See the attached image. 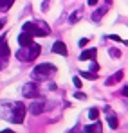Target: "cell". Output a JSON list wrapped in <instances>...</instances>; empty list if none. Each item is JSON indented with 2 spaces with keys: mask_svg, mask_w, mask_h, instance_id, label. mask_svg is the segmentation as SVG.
I'll return each instance as SVG.
<instances>
[{
  "mask_svg": "<svg viewBox=\"0 0 128 133\" xmlns=\"http://www.w3.org/2000/svg\"><path fill=\"white\" fill-rule=\"evenodd\" d=\"M81 16H83V11H81V9H76V11L69 16V22H70V23H76L78 20H81Z\"/></svg>",
  "mask_w": 128,
  "mask_h": 133,
  "instance_id": "4fadbf2b",
  "label": "cell"
},
{
  "mask_svg": "<svg viewBox=\"0 0 128 133\" xmlns=\"http://www.w3.org/2000/svg\"><path fill=\"white\" fill-rule=\"evenodd\" d=\"M52 52L60 54V56H67V45L63 42H56V43L52 45Z\"/></svg>",
  "mask_w": 128,
  "mask_h": 133,
  "instance_id": "9c48e42d",
  "label": "cell"
},
{
  "mask_svg": "<svg viewBox=\"0 0 128 133\" xmlns=\"http://www.w3.org/2000/svg\"><path fill=\"white\" fill-rule=\"evenodd\" d=\"M87 43H88V38H81L80 40V47H85Z\"/></svg>",
  "mask_w": 128,
  "mask_h": 133,
  "instance_id": "cb8c5ba5",
  "label": "cell"
},
{
  "mask_svg": "<svg viewBox=\"0 0 128 133\" xmlns=\"http://www.w3.org/2000/svg\"><path fill=\"white\" fill-rule=\"evenodd\" d=\"M96 56H97V49H88L80 54V59H96Z\"/></svg>",
  "mask_w": 128,
  "mask_h": 133,
  "instance_id": "30bf717a",
  "label": "cell"
},
{
  "mask_svg": "<svg viewBox=\"0 0 128 133\" xmlns=\"http://www.w3.org/2000/svg\"><path fill=\"white\" fill-rule=\"evenodd\" d=\"M23 97H29V99H34V97H38L40 95V90H38V85L36 83H27V85H23Z\"/></svg>",
  "mask_w": 128,
  "mask_h": 133,
  "instance_id": "5b68a950",
  "label": "cell"
},
{
  "mask_svg": "<svg viewBox=\"0 0 128 133\" xmlns=\"http://www.w3.org/2000/svg\"><path fill=\"white\" fill-rule=\"evenodd\" d=\"M33 43V34H29V32H22L20 36H18V45L20 47H27V45H31Z\"/></svg>",
  "mask_w": 128,
  "mask_h": 133,
  "instance_id": "52a82bcc",
  "label": "cell"
},
{
  "mask_svg": "<svg viewBox=\"0 0 128 133\" xmlns=\"http://www.w3.org/2000/svg\"><path fill=\"white\" fill-rule=\"evenodd\" d=\"M74 97H76V99H85L87 95L83 94V92H76V94H74Z\"/></svg>",
  "mask_w": 128,
  "mask_h": 133,
  "instance_id": "7402d4cb",
  "label": "cell"
},
{
  "mask_svg": "<svg viewBox=\"0 0 128 133\" xmlns=\"http://www.w3.org/2000/svg\"><path fill=\"white\" fill-rule=\"evenodd\" d=\"M81 77H85V79H90V81H94L97 76L94 74V72H81Z\"/></svg>",
  "mask_w": 128,
  "mask_h": 133,
  "instance_id": "ac0fdd59",
  "label": "cell"
},
{
  "mask_svg": "<svg viewBox=\"0 0 128 133\" xmlns=\"http://www.w3.org/2000/svg\"><path fill=\"white\" fill-rule=\"evenodd\" d=\"M85 131H101V122H96L92 126H85Z\"/></svg>",
  "mask_w": 128,
  "mask_h": 133,
  "instance_id": "2e32d148",
  "label": "cell"
},
{
  "mask_svg": "<svg viewBox=\"0 0 128 133\" xmlns=\"http://www.w3.org/2000/svg\"><path fill=\"white\" fill-rule=\"evenodd\" d=\"M123 95H126V97H128V87H125V88H123Z\"/></svg>",
  "mask_w": 128,
  "mask_h": 133,
  "instance_id": "4316f807",
  "label": "cell"
},
{
  "mask_svg": "<svg viewBox=\"0 0 128 133\" xmlns=\"http://www.w3.org/2000/svg\"><path fill=\"white\" fill-rule=\"evenodd\" d=\"M123 76H125V72L123 70H117L114 76H110L107 79V87H112V85H115V83H119L121 79H123Z\"/></svg>",
  "mask_w": 128,
  "mask_h": 133,
  "instance_id": "ba28073f",
  "label": "cell"
},
{
  "mask_svg": "<svg viewBox=\"0 0 128 133\" xmlns=\"http://www.w3.org/2000/svg\"><path fill=\"white\" fill-rule=\"evenodd\" d=\"M88 119H90V121H96V119H99V110H96V108H90V111H88Z\"/></svg>",
  "mask_w": 128,
  "mask_h": 133,
  "instance_id": "e0dca14e",
  "label": "cell"
},
{
  "mask_svg": "<svg viewBox=\"0 0 128 133\" xmlns=\"http://www.w3.org/2000/svg\"><path fill=\"white\" fill-rule=\"evenodd\" d=\"M87 4H88V5H90V7H94V5H96V4H97V0H88V2H87Z\"/></svg>",
  "mask_w": 128,
  "mask_h": 133,
  "instance_id": "d4e9b609",
  "label": "cell"
},
{
  "mask_svg": "<svg viewBox=\"0 0 128 133\" xmlns=\"http://www.w3.org/2000/svg\"><path fill=\"white\" fill-rule=\"evenodd\" d=\"M29 111H31L33 115H38V113H42V111H43V103H33V104L29 106Z\"/></svg>",
  "mask_w": 128,
  "mask_h": 133,
  "instance_id": "8fae6325",
  "label": "cell"
},
{
  "mask_svg": "<svg viewBox=\"0 0 128 133\" xmlns=\"http://www.w3.org/2000/svg\"><path fill=\"white\" fill-rule=\"evenodd\" d=\"M5 61H7V59H4V58H0V68H2L4 65H5Z\"/></svg>",
  "mask_w": 128,
  "mask_h": 133,
  "instance_id": "484cf974",
  "label": "cell"
},
{
  "mask_svg": "<svg viewBox=\"0 0 128 133\" xmlns=\"http://www.w3.org/2000/svg\"><path fill=\"white\" fill-rule=\"evenodd\" d=\"M40 50H42V47L33 42L31 45H27V50H18V52H16V58H18L20 61H33V59L38 58Z\"/></svg>",
  "mask_w": 128,
  "mask_h": 133,
  "instance_id": "7a4b0ae2",
  "label": "cell"
},
{
  "mask_svg": "<svg viewBox=\"0 0 128 133\" xmlns=\"http://www.w3.org/2000/svg\"><path fill=\"white\" fill-rule=\"evenodd\" d=\"M105 13H107V7H101V11H96V13L92 15V20H94V22H99Z\"/></svg>",
  "mask_w": 128,
  "mask_h": 133,
  "instance_id": "9a60e30c",
  "label": "cell"
},
{
  "mask_svg": "<svg viewBox=\"0 0 128 133\" xmlns=\"http://www.w3.org/2000/svg\"><path fill=\"white\" fill-rule=\"evenodd\" d=\"M56 72V66L51 65V63H42V65H38L34 70H33V77L34 79H47V77H51L52 74Z\"/></svg>",
  "mask_w": 128,
  "mask_h": 133,
  "instance_id": "3957f363",
  "label": "cell"
},
{
  "mask_svg": "<svg viewBox=\"0 0 128 133\" xmlns=\"http://www.w3.org/2000/svg\"><path fill=\"white\" fill-rule=\"evenodd\" d=\"M22 29L33 36H49L51 34V29L47 27L45 22H25L22 25Z\"/></svg>",
  "mask_w": 128,
  "mask_h": 133,
  "instance_id": "6da1fadb",
  "label": "cell"
},
{
  "mask_svg": "<svg viewBox=\"0 0 128 133\" xmlns=\"http://www.w3.org/2000/svg\"><path fill=\"white\" fill-rule=\"evenodd\" d=\"M4 23H5V20H0V29L4 27Z\"/></svg>",
  "mask_w": 128,
  "mask_h": 133,
  "instance_id": "83f0119b",
  "label": "cell"
},
{
  "mask_svg": "<svg viewBox=\"0 0 128 133\" xmlns=\"http://www.w3.org/2000/svg\"><path fill=\"white\" fill-rule=\"evenodd\" d=\"M110 2H112V0H107V4H110Z\"/></svg>",
  "mask_w": 128,
  "mask_h": 133,
  "instance_id": "f1b7e54d",
  "label": "cell"
},
{
  "mask_svg": "<svg viewBox=\"0 0 128 133\" xmlns=\"http://www.w3.org/2000/svg\"><path fill=\"white\" fill-rule=\"evenodd\" d=\"M97 70H99V65H97L96 61H92V63H90V72H94V74H96Z\"/></svg>",
  "mask_w": 128,
  "mask_h": 133,
  "instance_id": "ffe728a7",
  "label": "cell"
},
{
  "mask_svg": "<svg viewBox=\"0 0 128 133\" xmlns=\"http://www.w3.org/2000/svg\"><path fill=\"white\" fill-rule=\"evenodd\" d=\"M110 56H114V58H119V56H121V52H119L117 49H110Z\"/></svg>",
  "mask_w": 128,
  "mask_h": 133,
  "instance_id": "44dd1931",
  "label": "cell"
},
{
  "mask_svg": "<svg viewBox=\"0 0 128 133\" xmlns=\"http://www.w3.org/2000/svg\"><path fill=\"white\" fill-rule=\"evenodd\" d=\"M9 54H11V49H9V45H7V36H2V38H0V58L7 59Z\"/></svg>",
  "mask_w": 128,
  "mask_h": 133,
  "instance_id": "8992f818",
  "label": "cell"
},
{
  "mask_svg": "<svg viewBox=\"0 0 128 133\" xmlns=\"http://www.w3.org/2000/svg\"><path fill=\"white\" fill-rule=\"evenodd\" d=\"M49 5H51V2H49V0H45V2L42 4V9H43V11H49Z\"/></svg>",
  "mask_w": 128,
  "mask_h": 133,
  "instance_id": "603a6c76",
  "label": "cell"
},
{
  "mask_svg": "<svg viewBox=\"0 0 128 133\" xmlns=\"http://www.w3.org/2000/svg\"><path fill=\"white\" fill-rule=\"evenodd\" d=\"M25 106L22 104V103H16L15 104V113L11 115V121H13V124H22L23 122V117H25Z\"/></svg>",
  "mask_w": 128,
  "mask_h": 133,
  "instance_id": "277c9868",
  "label": "cell"
},
{
  "mask_svg": "<svg viewBox=\"0 0 128 133\" xmlns=\"http://www.w3.org/2000/svg\"><path fill=\"white\" fill-rule=\"evenodd\" d=\"M72 81H74V87H76V88H81V87H83V81H81V77H78V76H76Z\"/></svg>",
  "mask_w": 128,
  "mask_h": 133,
  "instance_id": "d6986e66",
  "label": "cell"
},
{
  "mask_svg": "<svg viewBox=\"0 0 128 133\" xmlns=\"http://www.w3.org/2000/svg\"><path fill=\"white\" fill-rule=\"evenodd\" d=\"M13 4H15V0H0V11H4V13H5Z\"/></svg>",
  "mask_w": 128,
  "mask_h": 133,
  "instance_id": "5bb4252c",
  "label": "cell"
},
{
  "mask_svg": "<svg viewBox=\"0 0 128 133\" xmlns=\"http://www.w3.org/2000/svg\"><path fill=\"white\" fill-rule=\"evenodd\" d=\"M108 110H110V108H105V111L108 113V126H110L112 130H115V128H117V117H115V115H112Z\"/></svg>",
  "mask_w": 128,
  "mask_h": 133,
  "instance_id": "7c38bea8",
  "label": "cell"
}]
</instances>
